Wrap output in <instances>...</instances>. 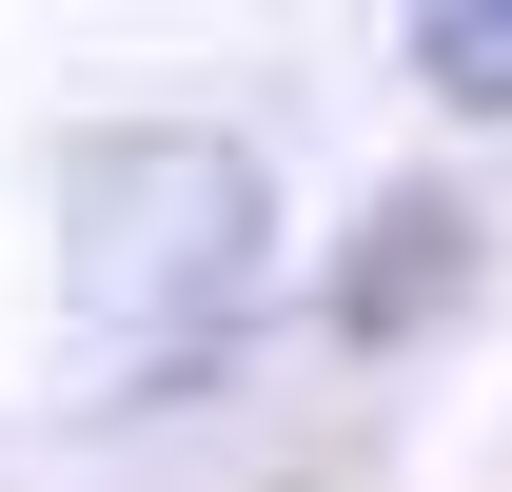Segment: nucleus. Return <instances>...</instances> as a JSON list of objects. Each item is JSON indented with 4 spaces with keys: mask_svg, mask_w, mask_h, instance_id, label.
I'll return each mask as SVG.
<instances>
[{
    "mask_svg": "<svg viewBox=\"0 0 512 492\" xmlns=\"http://www.w3.org/2000/svg\"><path fill=\"white\" fill-rule=\"evenodd\" d=\"M237 276H256V178H237V158H197V138H158V237H79V296L119 315L138 374L197 355V335L237 315Z\"/></svg>",
    "mask_w": 512,
    "mask_h": 492,
    "instance_id": "obj_1",
    "label": "nucleus"
},
{
    "mask_svg": "<svg viewBox=\"0 0 512 492\" xmlns=\"http://www.w3.org/2000/svg\"><path fill=\"white\" fill-rule=\"evenodd\" d=\"M414 79L473 99V119H512V0H414Z\"/></svg>",
    "mask_w": 512,
    "mask_h": 492,
    "instance_id": "obj_2",
    "label": "nucleus"
}]
</instances>
